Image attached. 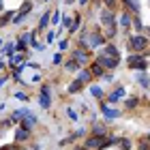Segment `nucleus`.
Returning a JSON list of instances; mask_svg holds the SVG:
<instances>
[{
  "label": "nucleus",
  "mask_w": 150,
  "mask_h": 150,
  "mask_svg": "<svg viewBox=\"0 0 150 150\" xmlns=\"http://www.w3.org/2000/svg\"><path fill=\"white\" fill-rule=\"evenodd\" d=\"M62 62V54H56V56H54V64H60Z\"/></svg>",
  "instance_id": "37"
},
{
  "label": "nucleus",
  "mask_w": 150,
  "mask_h": 150,
  "mask_svg": "<svg viewBox=\"0 0 150 150\" xmlns=\"http://www.w3.org/2000/svg\"><path fill=\"white\" fill-rule=\"evenodd\" d=\"M13 17H15V13H13V11H6L4 15H0V26H4V24L13 22Z\"/></svg>",
  "instance_id": "21"
},
{
  "label": "nucleus",
  "mask_w": 150,
  "mask_h": 150,
  "mask_svg": "<svg viewBox=\"0 0 150 150\" xmlns=\"http://www.w3.org/2000/svg\"><path fill=\"white\" fill-rule=\"evenodd\" d=\"M148 45H150V41H148V37H144V35H131V37H129V50H131L133 54L146 52Z\"/></svg>",
  "instance_id": "3"
},
{
  "label": "nucleus",
  "mask_w": 150,
  "mask_h": 150,
  "mask_svg": "<svg viewBox=\"0 0 150 150\" xmlns=\"http://www.w3.org/2000/svg\"><path fill=\"white\" fill-rule=\"evenodd\" d=\"M69 47V41H60V50H67Z\"/></svg>",
  "instance_id": "38"
},
{
  "label": "nucleus",
  "mask_w": 150,
  "mask_h": 150,
  "mask_svg": "<svg viewBox=\"0 0 150 150\" xmlns=\"http://www.w3.org/2000/svg\"><path fill=\"white\" fill-rule=\"evenodd\" d=\"M101 114H103L105 118H110V120H114V118H120V116H122V112H120V110H114V107L105 105V103H101Z\"/></svg>",
  "instance_id": "9"
},
{
  "label": "nucleus",
  "mask_w": 150,
  "mask_h": 150,
  "mask_svg": "<svg viewBox=\"0 0 150 150\" xmlns=\"http://www.w3.org/2000/svg\"><path fill=\"white\" fill-rule=\"evenodd\" d=\"M39 105L43 110H50L52 107V92H50V86H41V92H39Z\"/></svg>",
  "instance_id": "5"
},
{
  "label": "nucleus",
  "mask_w": 150,
  "mask_h": 150,
  "mask_svg": "<svg viewBox=\"0 0 150 150\" xmlns=\"http://www.w3.org/2000/svg\"><path fill=\"white\" fill-rule=\"evenodd\" d=\"M122 2H125L127 11H131V13H135V15H139V0H122Z\"/></svg>",
  "instance_id": "14"
},
{
  "label": "nucleus",
  "mask_w": 150,
  "mask_h": 150,
  "mask_svg": "<svg viewBox=\"0 0 150 150\" xmlns=\"http://www.w3.org/2000/svg\"><path fill=\"white\" fill-rule=\"evenodd\" d=\"M125 97H127V90H125L122 86H118V88H116V90L110 94V97H107V103H118V101L125 99Z\"/></svg>",
  "instance_id": "10"
},
{
  "label": "nucleus",
  "mask_w": 150,
  "mask_h": 150,
  "mask_svg": "<svg viewBox=\"0 0 150 150\" xmlns=\"http://www.w3.org/2000/svg\"><path fill=\"white\" fill-rule=\"evenodd\" d=\"M105 71H107V69H105V67L99 62V60H94V62L90 64V73L94 75V77H103V75H105Z\"/></svg>",
  "instance_id": "11"
},
{
  "label": "nucleus",
  "mask_w": 150,
  "mask_h": 150,
  "mask_svg": "<svg viewBox=\"0 0 150 150\" xmlns=\"http://www.w3.org/2000/svg\"><path fill=\"white\" fill-rule=\"evenodd\" d=\"M15 99H19V101H28V94H26V92H15Z\"/></svg>",
  "instance_id": "34"
},
{
  "label": "nucleus",
  "mask_w": 150,
  "mask_h": 150,
  "mask_svg": "<svg viewBox=\"0 0 150 150\" xmlns=\"http://www.w3.org/2000/svg\"><path fill=\"white\" fill-rule=\"evenodd\" d=\"M67 116H69V118H71V120H75V122H77V120H79V116H77V112H75V110H73V107H71V105H69V107H67Z\"/></svg>",
  "instance_id": "30"
},
{
  "label": "nucleus",
  "mask_w": 150,
  "mask_h": 150,
  "mask_svg": "<svg viewBox=\"0 0 150 150\" xmlns=\"http://www.w3.org/2000/svg\"><path fill=\"white\" fill-rule=\"evenodd\" d=\"M97 2H103V0H97Z\"/></svg>",
  "instance_id": "45"
},
{
  "label": "nucleus",
  "mask_w": 150,
  "mask_h": 150,
  "mask_svg": "<svg viewBox=\"0 0 150 150\" xmlns=\"http://www.w3.org/2000/svg\"><path fill=\"white\" fill-rule=\"evenodd\" d=\"M137 103H139V99H137V97L127 99V107H129V110H135V107H137Z\"/></svg>",
  "instance_id": "28"
},
{
  "label": "nucleus",
  "mask_w": 150,
  "mask_h": 150,
  "mask_svg": "<svg viewBox=\"0 0 150 150\" xmlns=\"http://www.w3.org/2000/svg\"><path fill=\"white\" fill-rule=\"evenodd\" d=\"M50 22H52V13H50V11H45V13H43V17H41V22H39V26H37V30H45L47 26H50Z\"/></svg>",
  "instance_id": "15"
},
{
  "label": "nucleus",
  "mask_w": 150,
  "mask_h": 150,
  "mask_svg": "<svg viewBox=\"0 0 150 150\" xmlns=\"http://www.w3.org/2000/svg\"><path fill=\"white\" fill-rule=\"evenodd\" d=\"M135 81L142 86V88H150V77L146 71H137V75H135Z\"/></svg>",
  "instance_id": "12"
},
{
  "label": "nucleus",
  "mask_w": 150,
  "mask_h": 150,
  "mask_svg": "<svg viewBox=\"0 0 150 150\" xmlns=\"http://www.w3.org/2000/svg\"><path fill=\"white\" fill-rule=\"evenodd\" d=\"M120 142H122V137H99V135H90L84 142V148L86 150H103V148L120 144Z\"/></svg>",
  "instance_id": "1"
},
{
  "label": "nucleus",
  "mask_w": 150,
  "mask_h": 150,
  "mask_svg": "<svg viewBox=\"0 0 150 150\" xmlns=\"http://www.w3.org/2000/svg\"><path fill=\"white\" fill-rule=\"evenodd\" d=\"M148 37H150V28H148Z\"/></svg>",
  "instance_id": "44"
},
{
  "label": "nucleus",
  "mask_w": 150,
  "mask_h": 150,
  "mask_svg": "<svg viewBox=\"0 0 150 150\" xmlns=\"http://www.w3.org/2000/svg\"><path fill=\"white\" fill-rule=\"evenodd\" d=\"M97 60H99V62H101V64H103V67H105V69H107V71H112V69H116V67H118V64H120V58H114V56H107V54H103V52H101V54H99V58H97Z\"/></svg>",
  "instance_id": "7"
},
{
  "label": "nucleus",
  "mask_w": 150,
  "mask_h": 150,
  "mask_svg": "<svg viewBox=\"0 0 150 150\" xmlns=\"http://www.w3.org/2000/svg\"><path fill=\"white\" fill-rule=\"evenodd\" d=\"M30 137V131H28V129H24V127H19L17 129V131H15V139L17 142H26V139H28Z\"/></svg>",
  "instance_id": "19"
},
{
  "label": "nucleus",
  "mask_w": 150,
  "mask_h": 150,
  "mask_svg": "<svg viewBox=\"0 0 150 150\" xmlns=\"http://www.w3.org/2000/svg\"><path fill=\"white\" fill-rule=\"evenodd\" d=\"M45 41H47V43H54V41H56V32H54V30L47 32V39H45Z\"/></svg>",
  "instance_id": "35"
},
{
  "label": "nucleus",
  "mask_w": 150,
  "mask_h": 150,
  "mask_svg": "<svg viewBox=\"0 0 150 150\" xmlns=\"http://www.w3.org/2000/svg\"><path fill=\"white\" fill-rule=\"evenodd\" d=\"M105 9L107 11H116V6H118V0H103Z\"/></svg>",
  "instance_id": "27"
},
{
  "label": "nucleus",
  "mask_w": 150,
  "mask_h": 150,
  "mask_svg": "<svg viewBox=\"0 0 150 150\" xmlns=\"http://www.w3.org/2000/svg\"><path fill=\"white\" fill-rule=\"evenodd\" d=\"M90 92H92L94 99H101V97H103V88H101V86H90Z\"/></svg>",
  "instance_id": "25"
},
{
  "label": "nucleus",
  "mask_w": 150,
  "mask_h": 150,
  "mask_svg": "<svg viewBox=\"0 0 150 150\" xmlns=\"http://www.w3.org/2000/svg\"><path fill=\"white\" fill-rule=\"evenodd\" d=\"M77 2H79V4H81V6H86V4H88V2H90V0H77Z\"/></svg>",
  "instance_id": "39"
},
{
  "label": "nucleus",
  "mask_w": 150,
  "mask_h": 150,
  "mask_svg": "<svg viewBox=\"0 0 150 150\" xmlns=\"http://www.w3.org/2000/svg\"><path fill=\"white\" fill-rule=\"evenodd\" d=\"M105 133H107V129H105V127H101V125H94V129H92V135H99V137H105Z\"/></svg>",
  "instance_id": "24"
},
{
  "label": "nucleus",
  "mask_w": 150,
  "mask_h": 150,
  "mask_svg": "<svg viewBox=\"0 0 150 150\" xmlns=\"http://www.w3.org/2000/svg\"><path fill=\"white\" fill-rule=\"evenodd\" d=\"M0 150H22V148H19L17 144H4V146L0 148Z\"/></svg>",
  "instance_id": "31"
},
{
  "label": "nucleus",
  "mask_w": 150,
  "mask_h": 150,
  "mask_svg": "<svg viewBox=\"0 0 150 150\" xmlns=\"http://www.w3.org/2000/svg\"><path fill=\"white\" fill-rule=\"evenodd\" d=\"M79 26H81V17H79V15H75V17H73V26L69 28V35H75Z\"/></svg>",
  "instance_id": "23"
},
{
  "label": "nucleus",
  "mask_w": 150,
  "mask_h": 150,
  "mask_svg": "<svg viewBox=\"0 0 150 150\" xmlns=\"http://www.w3.org/2000/svg\"><path fill=\"white\" fill-rule=\"evenodd\" d=\"M81 86H84V84H81L79 79H75V81H71V84H69V88H67V90H69L71 94H77V92L81 90Z\"/></svg>",
  "instance_id": "20"
},
{
  "label": "nucleus",
  "mask_w": 150,
  "mask_h": 150,
  "mask_svg": "<svg viewBox=\"0 0 150 150\" xmlns=\"http://www.w3.org/2000/svg\"><path fill=\"white\" fill-rule=\"evenodd\" d=\"M24 60H26L24 54H19V56H17V54H13V56H11V64H22Z\"/></svg>",
  "instance_id": "26"
},
{
  "label": "nucleus",
  "mask_w": 150,
  "mask_h": 150,
  "mask_svg": "<svg viewBox=\"0 0 150 150\" xmlns=\"http://www.w3.org/2000/svg\"><path fill=\"white\" fill-rule=\"evenodd\" d=\"M131 26H133L135 35H142V30H144V24H142V17H139V15H133V22H131Z\"/></svg>",
  "instance_id": "18"
},
{
  "label": "nucleus",
  "mask_w": 150,
  "mask_h": 150,
  "mask_svg": "<svg viewBox=\"0 0 150 150\" xmlns=\"http://www.w3.org/2000/svg\"><path fill=\"white\" fill-rule=\"evenodd\" d=\"M30 11H32V2H30V0H26V2L22 4V9L15 13V17H13V24H22V22H26V17H28Z\"/></svg>",
  "instance_id": "6"
},
{
  "label": "nucleus",
  "mask_w": 150,
  "mask_h": 150,
  "mask_svg": "<svg viewBox=\"0 0 150 150\" xmlns=\"http://www.w3.org/2000/svg\"><path fill=\"white\" fill-rule=\"evenodd\" d=\"M120 148H122V150H131V142H129V139H122V142H120Z\"/></svg>",
  "instance_id": "33"
},
{
  "label": "nucleus",
  "mask_w": 150,
  "mask_h": 150,
  "mask_svg": "<svg viewBox=\"0 0 150 150\" xmlns=\"http://www.w3.org/2000/svg\"><path fill=\"white\" fill-rule=\"evenodd\" d=\"M52 22H54V24L60 22V11H54V13H52Z\"/></svg>",
  "instance_id": "36"
},
{
  "label": "nucleus",
  "mask_w": 150,
  "mask_h": 150,
  "mask_svg": "<svg viewBox=\"0 0 150 150\" xmlns=\"http://www.w3.org/2000/svg\"><path fill=\"white\" fill-rule=\"evenodd\" d=\"M4 84H6V77H2V79H0V88H2Z\"/></svg>",
  "instance_id": "40"
},
{
  "label": "nucleus",
  "mask_w": 150,
  "mask_h": 150,
  "mask_svg": "<svg viewBox=\"0 0 150 150\" xmlns=\"http://www.w3.org/2000/svg\"><path fill=\"white\" fill-rule=\"evenodd\" d=\"M92 77H94V75L90 73V69H81V71L77 73V79L81 81V84H88V81H90Z\"/></svg>",
  "instance_id": "17"
},
{
  "label": "nucleus",
  "mask_w": 150,
  "mask_h": 150,
  "mask_svg": "<svg viewBox=\"0 0 150 150\" xmlns=\"http://www.w3.org/2000/svg\"><path fill=\"white\" fill-rule=\"evenodd\" d=\"M79 67H81V64L77 62V60H73V58H71V60H67V62H64V69H67V71H77Z\"/></svg>",
  "instance_id": "22"
},
{
  "label": "nucleus",
  "mask_w": 150,
  "mask_h": 150,
  "mask_svg": "<svg viewBox=\"0 0 150 150\" xmlns=\"http://www.w3.org/2000/svg\"><path fill=\"white\" fill-rule=\"evenodd\" d=\"M101 26H103L107 39H114L116 37V32H118V19H116L114 11H107V9L101 11Z\"/></svg>",
  "instance_id": "2"
},
{
  "label": "nucleus",
  "mask_w": 150,
  "mask_h": 150,
  "mask_svg": "<svg viewBox=\"0 0 150 150\" xmlns=\"http://www.w3.org/2000/svg\"><path fill=\"white\" fill-rule=\"evenodd\" d=\"M146 139H148V142H150V133H148V137H146Z\"/></svg>",
  "instance_id": "43"
},
{
  "label": "nucleus",
  "mask_w": 150,
  "mask_h": 150,
  "mask_svg": "<svg viewBox=\"0 0 150 150\" xmlns=\"http://www.w3.org/2000/svg\"><path fill=\"white\" fill-rule=\"evenodd\" d=\"M103 54H107V56H114V58H120V52H118V47L116 45H112V43H107L103 50H101Z\"/></svg>",
  "instance_id": "16"
},
{
  "label": "nucleus",
  "mask_w": 150,
  "mask_h": 150,
  "mask_svg": "<svg viewBox=\"0 0 150 150\" xmlns=\"http://www.w3.org/2000/svg\"><path fill=\"white\" fill-rule=\"evenodd\" d=\"M26 43H28V41H24L22 37H19V41L15 43V50H17V54H19V52H26Z\"/></svg>",
  "instance_id": "29"
},
{
  "label": "nucleus",
  "mask_w": 150,
  "mask_h": 150,
  "mask_svg": "<svg viewBox=\"0 0 150 150\" xmlns=\"http://www.w3.org/2000/svg\"><path fill=\"white\" fill-rule=\"evenodd\" d=\"M139 150H150V142L148 139H142L139 142Z\"/></svg>",
  "instance_id": "32"
},
{
  "label": "nucleus",
  "mask_w": 150,
  "mask_h": 150,
  "mask_svg": "<svg viewBox=\"0 0 150 150\" xmlns=\"http://www.w3.org/2000/svg\"><path fill=\"white\" fill-rule=\"evenodd\" d=\"M133 22V17H131V13L129 11H122V15L118 17V26H122V28H129Z\"/></svg>",
  "instance_id": "13"
},
{
  "label": "nucleus",
  "mask_w": 150,
  "mask_h": 150,
  "mask_svg": "<svg viewBox=\"0 0 150 150\" xmlns=\"http://www.w3.org/2000/svg\"><path fill=\"white\" fill-rule=\"evenodd\" d=\"M4 71V62H0V73H2Z\"/></svg>",
  "instance_id": "42"
},
{
  "label": "nucleus",
  "mask_w": 150,
  "mask_h": 150,
  "mask_svg": "<svg viewBox=\"0 0 150 150\" xmlns=\"http://www.w3.org/2000/svg\"><path fill=\"white\" fill-rule=\"evenodd\" d=\"M71 58H73V60H77V62H79L81 67L90 62V54H88V52L84 50V47H79V50H75V52L71 54Z\"/></svg>",
  "instance_id": "8"
},
{
  "label": "nucleus",
  "mask_w": 150,
  "mask_h": 150,
  "mask_svg": "<svg viewBox=\"0 0 150 150\" xmlns=\"http://www.w3.org/2000/svg\"><path fill=\"white\" fill-rule=\"evenodd\" d=\"M2 9H4V0H0V13H2Z\"/></svg>",
  "instance_id": "41"
},
{
  "label": "nucleus",
  "mask_w": 150,
  "mask_h": 150,
  "mask_svg": "<svg viewBox=\"0 0 150 150\" xmlns=\"http://www.w3.org/2000/svg\"><path fill=\"white\" fill-rule=\"evenodd\" d=\"M129 69L133 71H148V62H146V54H131L127 58Z\"/></svg>",
  "instance_id": "4"
}]
</instances>
